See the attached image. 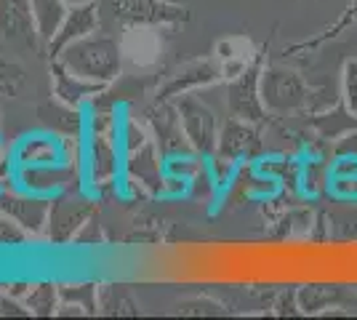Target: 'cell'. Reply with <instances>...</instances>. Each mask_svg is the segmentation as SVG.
I'll return each mask as SVG.
<instances>
[{"mask_svg": "<svg viewBox=\"0 0 357 320\" xmlns=\"http://www.w3.org/2000/svg\"><path fill=\"white\" fill-rule=\"evenodd\" d=\"M301 315H323L326 310L357 307V289H344L336 283H304L296 289Z\"/></svg>", "mask_w": 357, "mask_h": 320, "instance_id": "cell-3", "label": "cell"}, {"mask_svg": "<svg viewBox=\"0 0 357 320\" xmlns=\"http://www.w3.org/2000/svg\"><path fill=\"white\" fill-rule=\"evenodd\" d=\"M328 184H331V158H320V155L304 158V168H301V195L320 198V195L328 192Z\"/></svg>", "mask_w": 357, "mask_h": 320, "instance_id": "cell-8", "label": "cell"}, {"mask_svg": "<svg viewBox=\"0 0 357 320\" xmlns=\"http://www.w3.org/2000/svg\"><path fill=\"white\" fill-rule=\"evenodd\" d=\"M261 99L267 112H275V115L301 112L310 102V86L296 70L272 64L267 70H261Z\"/></svg>", "mask_w": 357, "mask_h": 320, "instance_id": "cell-1", "label": "cell"}, {"mask_svg": "<svg viewBox=\"0 0 357 320\" xmlns=\"http://www.w3.org/2000/svg\"><path fill=\"white\" fill-rule=\"evenodd\" d=\"M181 123H184V134L190 139L197 153H213V147H219V125L216 118L206 105L200 102H184L181 105Z\"/></svg>", "mask_w": 357, "mask_h": 320, "instance_id": "cell-4", "label": "cell"}, {"mask_svg": "<svg viewBox=\"0 0 357 320\" xmlns=\"http://www.w3.org/2000/svg\"><path fill=\"white\" fill-rule=\"evenodd\" d=\"M312 128L320 134V139L336 142V139L344 137L347 131L357 128V115L355 112H349V109L344 107V102H339V105L328 107V109H323V112H314Z\"/></svg>", "mask_w": 357, "mask_h": 320, "instance_id": "cell-6", "label": "cell"}, {"mask_svg": "<svg viewBox=\"0 0 357 320\" xmlns=\"http://www.w3.org/2000/svg\"><path fill=\"white\" fill-rule=\"evenodd\" d=\"M227 105H229L232 118H238V121L261 123L267 118V107L261 99V70L259 67L240 73L238 80L229 86Z\"/></svg>", "mask_w": 357, "mask_h": 320, "instance_id": "cell-2", "label": "cell"}, {"mask_svg": "<svg viewBox=\"0 0 357 320\" xmlns=\"http://www.w3.org/2000/svg\"><path fill=\"white\" fill-rule=\"evenodd\" d=\"M333 241H357V200H339L328 208Z\"/></svg>", "mask_w": 357, "mask_h": 320, "instance_id": "cell-9", "label": "cell"}, {"mask_svg": "<svg viewBox=\"0 0 357 320\" xmlns=\"http://www.w3.org/2000/svg\"><path fill=\"white\" fill-rule=\"evenodd\" d=\"M336 155H357V128L347 131L344 137H339L336 142H333L331 158H336Z\"/></svg>", "mask_w": 357, "mask_h": 320, "instance_id": "cell-12", "label": "cell"}, {"mask_svg": "<svg viewBox=\"0 0 357 320\" xmlns=\"http://www.w3.org/2000/svg\"><path fill=\"white\" fill-rule=\"evenodd\" d=\"M314 213L310 208H291L278 222V238H307L312 235Z\"/></svg>", "mask_w": 357, "mask_h": 320, "instance_id": "cell-10", "label": "cell"}, {"mask_svg": "<svg viewBox=\"0 0 357 320\" xmlns=\"http://www.w3.org/2000/svg\"><path fill=\"white\" fill-rule=\"evenodd\" d=\"M342 102L357 115V59H347L342 67Z\"/></svg>", "mask_w": 357, "mask_h": 320, "instance_id": "cell-11", "label": "cell"}, {"mask_svg": "<svg viewBox=\"0 0 357 320\" xmlns=\"http://www.w3.org/2000/svg\"><path fill=\"white\" fill-rule=\"evenodd\" d=\"M219 150L229 163H238L243 158H251L259 150V134L248 121H235L227 123L222 134H219Z\"/></svg>", "mask_w": 357, "mask_h": 320, "instance_id": "cell-5", "label": "cell"}, {"mask_svg": "<svg viewBox=\"0 0 357 320\" xmlns=\"http://www.w3.org/2000/svg\"><path fill=\"white\" fill-rule=\"evenodd\" d=\"M259 171L272 176L288 192H301V168L304 160H298L294 155H280V158H264L259 160Z\"/></svg>", "mask_w": 357, "mask_h": 320, "instance_id": "cell-7", "label": "cell"}]
</instances>
